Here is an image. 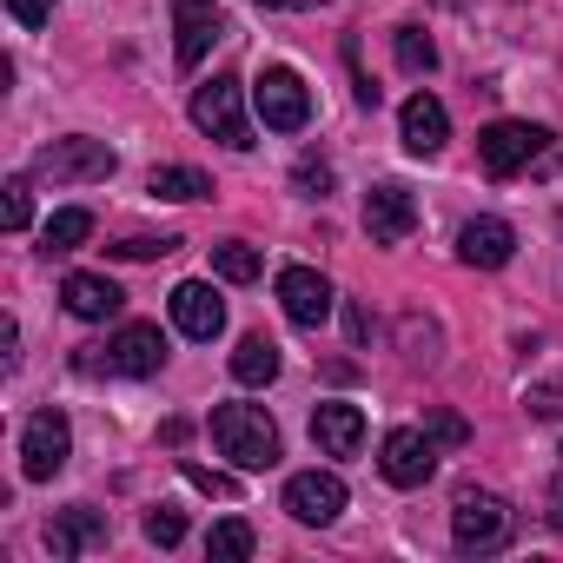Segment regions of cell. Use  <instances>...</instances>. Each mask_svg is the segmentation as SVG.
Here are the masks:
<instances>
[{"instance_id": "cell-1", "label": "cell", "mask_w": 563, "mask_h": 563, "mask_svg": "<svg viewBox=\"0 0 563 563\" xmlns=\"http://www.w3.org/2000/svg\"><path fill=\"white\" fill-rule=\"evenodd\" d=\"M212 444L239 471H272L278 464V424L265 405H212Z\"/></svg>"}, {"instance_id": "cell-2", "label": "cell", "mask_w": 563, "mask_h": 563, "mask_svg": "<svg viewBox=\"0 0 563 563\" xmlns=\"http://www.w3.org/2000/svg\"><path fill=\"white\" fill-rule=\"evenodd\" d=\"M166 365V339H159V325H126V332H113L107 345H87L80 358H74V372H87V378H153Z\"/></svg>"}, {"instance_id": "cell-3", "label": "cell", "mask_w": 563, "mask_h": 563, "mask_svg": "<svg viewBox=\"0 0 563 563\" xmlns=\"http://www.w3.org/2000/svg\"><path fill=\"white\" fill-rule=\"evenodd\" d=\"M192 126H199L206 140H219V146L245 153V146H252V120H245V87H239L232 74H212L206 87H192Z\"/></svg>"}, {"instance_id": "cell-4", "label": "cell", "mask_w": 563, "mask_h": 563, "mask_svg": "<svg viewBox=\"0 0 563 563\" xmlns=\"http://www.w3.org/2000/svg\"><path fill=\"white\" fill-rule=\"evenodd\" d=\"M113 166H120V153L107 140H87V133L34 153V179H54V186H93V179H113Z\"/></svg>"}, {"instance_id": "cell-5", "label": "cell", "mask_w": 563, "mask_h": 563, "mask_svg": "<svg viewBox=\"0 0 563 563\" xmlns=\"http://www.w3.org/2000/svg\"><path fill=\"white\" fill-rule=\"evenodd\" d=\"M543 153H550V133H543V126H530V120H490V126L477 133V159H484V173H490V179L530 173Z\"/></svg>"}, {"instance_id": "cell-6", "label": "cell", "mask_w": 563, "mask_h": 563, "mask_svg": "<svg viewBox=\"0 0 563 563\" xmlns=\"http://www.w3.org/2000/svg\"><path fill=\"white\" fill-rule=\"evenodd\" d=\"M451 537H457V550H504L510 543V504L497 490H457Z\"/></svg>"}, {"instance_id": "cell-7", "label": "cell", "mask_w": 563, "mask_h": 563, "mask_svg": "<svg viewBox=\"0 0 563 563\" xmlns=\"http://www.w3.org/2000/svg\"><path fill=\"white\" fill-rule=\"evenodd\" d=\"M252 107H258V120H265L272 133H299V126L312 120V93H306V80H299L292 67H265V74L252 80Z\"/></svg>"}, {"instance_id": "cell-8", "label": "cell", "mask_w": 563, "mask_h": 563, "mask_svg": "<svg viewBox=\"0 0 563 563\" xmlns=\"http://www.w3.org/2000/svg\"><path fill=\"white\" fill-rule=\"evenodd\" d=\"M67 457H74V424H67V411H34L27 431H21V471H27L34 484H47V477L67 471Z\"/></svg>"}, {"instance_id": "cell-9", "label": "cell", "mask_w": 563, "mask_h": 563, "mask_svg": "<svg viewBox=\"0 0 563 563\" xmlns=\"http://www.w3.org/2000/svg\"><path fill=\"white\" fill-rule=\"evenodd\" d=\"M378 471H385L398 490H424L431 471H438V438H431V431H411V424L385 431V444H378Z\"/></svg>"}, {"instance_id": "cell-10", "label": "cell", "mask_w": 563, "mask_h": 563, "mask_svg": "<svg viewBox=\"0 0 563 563\" xmlns=\"http://www.w3.org/2000/svg\"><path fill=\"white\" fill-rule=\"evenodd\" d=\"M278 306H286V319L299 325V332H319L325 319H332V278L325 272H312V265H286L278 272Z\"/></svg>"}, {"instance_id": "cell-11", "label": "cell", "mask_w": 563, "mask_h": 563, "mask_svg": "<svg viewBox=\"0 0 563 563\" xmlns=\"http://www.w3.org/2000/svg\"><path fill=\"white\" fill-rule=\"evenodd\" d=\"M411 225H418V199H411V186L378 179V186L365 192V232H372V245H405Z\"/></svg>"}, {"instance_id": "cell-12", "label": "cell", "mask_w": 563, "mask_h": 563, "mask_svg": "<svg viewBox=\"0 0 563 563\" xmlns=\"http://www.w3.org/2000/svg\"><path fill=\"white\" fill-rule=\"evenodd\" d=\"M286 510H292L299 523H312V530L339 523V510H345V477H339V471H299V477L286 484Z\"/></svg>"}, {"instance_id": "cell-13", "label": "cell", "mask_w": 563, "mask_h": 563, "mask_svg": "<svg viewBox=\"0 0 563 563\" xmlns=\"http://www.w3.org/2000/svg\"><path fill=\"white\" fill-rule=\"evenodd\" d=\"M173 34H179V67H199L212 41H225L219 0H173Z\"/></svg>"}, {"instance_id": "cell-14", "label": "cell", "mask_w": 563, "mask_h": 563, "mask_svg": "<svg viewBox=\"0 0 563 563\" xmlns=\"http://www.w3.org/2000/svg\"><path fill=\"white\" fill-rule=\"evenodd\" d=\"M398 133H405V153L438 159L444 140H451V113H444V100H438V93H411L405 113H398Z\"/></svg>"}, {"instance_id": "cell-15", "label": "cell", "mask_w": 563, "mask_h": 563, "mask_svg": "<svg viewBox=\"0 0 563 563\" xmlns=\"http://www.w3.org/2000/svg\"><path fill=\"white\" fill-rule=\"evenodd\" d=\"M41 543H47V556H54V563H74L80 550L107 543V510H93V504H74V510H60V517L41 530Z\"/></svg>"}, {"instance_id": "cell-16", "label": "cell", "mask_w": 563, "mask_h": 563, "mask_svg": "<svg viewBox=\"0 0 563 563\" xmlns=\"http://www.w3.org/2000/svg\"><path fill=\"white\" fill-rule=\"evenodd\" d=\"M173 325L206 345V339L225 332V299L206 286V278H186V286H173Z\"/></svg>"}, {"instance_id": "cell-17", "label": "cell", "mask_w": 563, "mask_h": 563, "mask_svg": "<svg viewBox=\"0 0 563 563\" xmlns=\"http://www.w3.org/2000/svg\"><path fill=\"white\" fill-rule=\"evenodd\" d=\"M510 252H517V232L504 225V219H464V232H457V258L464 265H477V272H497V265H510Z\"/></svg>"}, {"instance_id": "cell-18", "label": "cell", "mask_w": 563, "mask_h": 563, "mask_svg": "<svg viewBox=\"0 0 563 563\" xmlns=\"http://www.w3.org/2000/svg\"><path fill=\"white\" fill-rule=\"evenodd\" d=\"M60 306L74 312V319H87V325H100V319H113L120 306H126V292L113 286L107 272H74L67 286H60Z\"/></svg>"}, {"instance_id": "cell-19", "label": "cell", "mask_w": 563, "mask_h": 563, "mask_svg": "<svg viewBox=\"0 0 563 563\" xmlns=\"http://www.w3.org/2000/svg\"><path fill=\"white\" fill-rule=\"evenodd\" d=\"M312 444L325 451V457H358V444H365V411L358 405H319L312 411Z\"/></svg>"}, {"instance_id": "cell-20", "label": "cell", "mask_w": 563, "mask_h": 563, "mask_svg": "<svg viewBox=\"0 0 563 563\" xmlns=\"http://www.w3.org/2000/svg\"><path fill=\"white\" fill-rule=\"evenodd\" d=\"M232 378H239V385H272V378H278V345H272L265 332L239 339V352H232Z\"/></svg>"}, {"instance_id": "cell-21", "label": "cell", "mask_w": 563, "mask_h": 563, "mask_svg": "<svg viewBox=\"0 0 563 563\" xmlns=\"http://www.w3.org/2000/svg\"><path fill=\"white\" fill-rule=\"evenodd\" d=\"M252 550H258V537H252L245 517H219V523L206 530V556H212V563H245Z\"/></svg>"}, {"instance_id": "cell-22", "label": "cell", "mask_w": 563, "mask_h": 563, "mask_svg": "<svg viewBox=\"0 0 563 563\" xmlns=\"http://www.w3.org/2000/svg\"><path fill=\"white\" fill-rule=\"evenodd\" d=\"M212 272L225 278V286H252V278L265 272V258H258V245H245V239H219V245H212Z\"/></svg>"}, {"instance_id": "cell-23", "label": "cell", "mask_w": 563, "mask_h": 563, "mask_svg": "<svg viewBox=\"0 0 563 563\" xmlns=\"http://www.w3.org/2000/svg\"><path fill=\"white\" fill-rule=\"evenodd\" d=\"M146 192H159V199H212V179L199 173V166H153V179H146Z\"/></svg>"}, {"instance_id": "cell-24", "label": "cell", "mask_w": 563, "mask_h": 563, "mask_svg": "<svg viewBox=\"0 0 563 563\" xmlns=\"http://www.w3.org/2000/svg\"><path fill=\"white\" fill-rule=\"evenodd\" d=\"M41 239H47V252H74V245H87V239H93V212H87V206H60V212L47 219V232H41Z\"/></svg>"}, {"instance_id": "cell-25", "label": "cell", "mask_w": 563, "mask_h": 563, "mask_svg": "<svg viewBox=\"0 0 563 563\" xmlns=\"http://www.w3.org/2000/svg\"><path fill=\"white\" fill-rule=\"evenodd\" d=\"M391 47H398V67H405V74H431V67H438V41H431L424 27H398Z\"/></svg>"}, {"instance_id": "cell-26", "label": "cell", "mask_w": 563, "mask_h": 563, "mask_svg": "<svg viewBox=\"0 0 563 563\" xmlns=\"http://www.w3.org/2000/svg\"><path fill=\"white\" fill-rule=\"evenodd\" d=\"M0 219H8V232H27V219H34L27 179H8V186H0Z\"/></svg>"}, {"instance_id": "cell-27", "label": "cell", "mask_w": 563, "mask_h": 563, "mask_svg": "<svg viewBox=\"0 0 563 563\" xmlns=\"http://www.w3.org/2000/svg\"><path fill=\"white\" fill-rule=\"evenodd\" d=\"M292 186H299L306 199H325V192H332V159H319V153H306V159L292 166Z\"/></svg>"}, {"instance_id": "cell-28", "label": "cell", "mask_w": 563, "mask_h": 563, "mask_svg": "<svg viewBox=\"0 0 563 563\" xmlns=\"http://www.w3.org/2000/svg\"><path fill=\"white\" fill-rule=\"evenodd\" d=\"M107 252H113V258H166V252H179V239H173V232H159V239H153V232H133V239H120V245H107Z\"/></svg>"}, {"instance_id": "cell-29", "label": "cell", "mask_w": 563, "mask_h": 563, "mask_svg": "<svg viewBox=\"0 0 563 563\" xmlns=\"http://www.w3.org/2000/svg\"><path fill=\"white\" fill-rule=\"evenodd\" d=\"M424 431H431L438 444H451V451H457V444H471V424H464L457 411H444V405H438V411H424Z\"/></svg>"}, {"instance_id": "cell-30", "label": "cell", "mask_w": 563, "mask_h": 563, "mask_svg": "<svg viewBox=\"0 0 563 563\" xmlns=\"http://www.w3.org/2000/svg\"><path fill=\"white\" fill-rule=\"evenodd\" d=\"M179 537H186V517H179V510H166V504H159V510H146V543L173 550Z\"/></svg>"}, {"instance_id": "cell-31", "label": "cell", "mask_w": 563, "mask_h": 563, "mask_svg": "<svg viewBox=\"0 0 563 563\" xmlns=\"http://www.w3.org/2000/svg\"><path fill=\"white\" fill-rule=\"evenodd\" d=\"M405 358H411V365H431V358H438V325L405 319Z\"/></svg>"}, {"instance_id": "cell-32", "label": "cell", "mask_w": 563, "mask_h": 563, "mask_svg": "<svg viewBox=\"0 0 563 563\" xmlns=\"http://www.w3.org/2000/svg\"><path fill=\"white\" fill-rule=\"evenodd\" d=\"M8 14H14V27H27V34H41V27L54 21V0H8Z\"/></svg>"}, {"instance_id": "cell-33", "label": "cell", "mask_w": 563, "mask_h": 563, "mask_svg": "<svg viewBox=\"0 0 563 563\" xmlns=\"http://www.w3.org/2000/svg\"><path fill=\"white\" fill-rule=\"evenodd\" d=\"M523 411H530V418H556V411H563V385H530V391H523Z\"/></svg>"}, {"instance_id": "cell-34", "label": "cell", "mask_w": 563, "mask_h": 563, "mask_svg": "<svg viewBox=\"0 0 563 563\" xmlns=\"http://www.w3.org/2000/svg\"><path fill=\"white\" fill-rule=\"evenodd\" d=\"M186 484H192V490H206V497H232V490H239L225 471H206V464H186Z\"/></svg>"}, {"instance_id": "cell-35", "label": "cell", "mask_w": 563, "mask_h": 563, "mask_svg": "<svg viewBox=\"0 0 563 563\" xmlns=\"http://www.w3.org/2000/svg\"><path fill=\"white\" fill-rule=\"evenodd\" d=\"M0 365H8V372L21 365V325L14 319H0Z\"/></svg>"}, {"instance_id": "cell-36", "label": "cell", "mask_w": 563, "mask_h": 563, "mask_svg": "<svg viewBox=\"0 0 563 563\" xmlns=\"http://www.w3.org/2000/svg\"><path fill=\"white\" fill-rule=\"evenodd\" d=\"M345 332H352V345H372V312L365 306H345Z\"/></svg>"}, {"instance_id": "cell-37", "label": "cell", "mask_w": 563, "mask_h": 563, "mask_svg": "<svg viewBox=\"0 0 563 563\" xmlns=\"http://www.w3.org/2000/svg\"><path fill=\"white\" fill-rule=\"evenodd\" d=\"M258 8H278V14H306V8H325V0H258Z\"/></svg>"}, {"instance_id": "cell-38", "label": "cell", "mask_w": 563, "mask_h": 563, "mask_svg": "<svg viewBox=\"0 0 563 563\" xmlns=\"http://www.w3.org/2000/svg\"><path fill=\"white\" fill-rule=\"evenodd\" d=\"M543 517H550V523H556V530H563V477H556V484H550V510H543Z\"/></svg>"}]
</instances>
